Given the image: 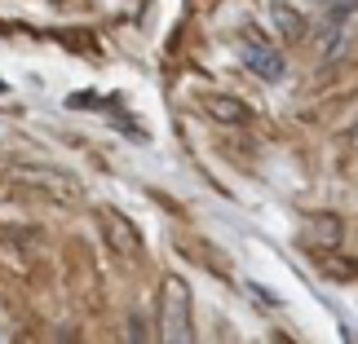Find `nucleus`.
<instances>
[{"label":"nucleus","instance_id":"f257e3e1","mask_svg":"<svg viewBox=\"0 0 358 344\" xmlns=\"http://www.w3.org/2000/svg\"><path fill=\"white\" fill-rule=\"evenodd\" d=\"M159 344H195V313H190V287L169 274L159 300Z\"/></svg>","mask_w":358,"mask_h":344},{"label":"nucleus","instance_id":"f03ea898","mask_svg":"<svg viewBox=\"0 0 358 344\" xmlns=\"http://www.w3.org/2000/svg\"><path fill=\"white\" fill-rule=\"evenodd\" d=\"M98 225H102V243L111 247V256L115 260H124V265H137L142 260V230H137L124 212H115V208H102L98 212Z\"/></svg>","mask_w":358,"mask_h":344},{"label":"nucleus","instance_id":"7ed1b4c3","mask_svg":"<svg viewBox=\"0 0 358 344\" xmlns=\"http://www.w3.org/2000/svg\"><path fill=\"white\" fill-rule=\"evenodd\" d=\"M9 181H18L27 190H40V195H49V199H76L80 195V181H71V177H62V172H53V168H27V163H18V168H9L5 172Z\"/></svg>","mask_w":358,"mask_h":344},{"label":"nucleus","instance_id":"20e7f679","mask_svg":"<svg viewBox=\"0 0 358 344\" xmlns=\"http://www.w3.org/2000/svg\"><path fill=\"white\" fill-rule=\"evenodd\" d=\"M173 247H177V256H182V260H190V265L208 269V274H217V278H230V256L217 243H208V239H199V234H186L182 230L173 239Z\"/></svg>","mask_w":358,"mask_h":344},{"label":"nucleus","instance_id":"39448f33","mask_svg":"<svg viewBox=\"0 0 358 344\" xmlns=\"http://www.w3.org/2000/svg\"><path fill=\"white\" fill-rule=\"evenodd\" d=\"M199 106H203V115H208V119L226 124V128H243V124H252V111H248L239 98H230V93H203Z\"/></svg>","mask_w":358,"mask_h":344},{"label":"nucleus","instance_id":"423d86ee","mask_svg":"<svg viewBox=\"0 0 358 344\" xmlns=\"http://www.w3.org/2000/svg\"><path fill=\"white\" fill-rule=\"evenodd\" d=\"M341 239H345V225H341V216H336V212H319V216H310V234H306V243H310V247H323V252H332V247H341Z\"/></svg>","mask_w":358,"mask_h":344},{"label":"nucleus","instance_id":"0eeeda50","mask_svg":"<svg viewBox=\"0 0 358 344\" xmlns=\"http://www.w3.org/2000/svg\"><path fill=\"white\" fill-rule=\"evenodd\" d=\"M248 66L261 75V80H279L283 75V58L266 45H248Z\"/></svg>","mask_w":358,"mask_h":344},{"label":"nucleus","instance_id":"6e6552de","mask_svg":"<svg viewBox=\"0 0 358 344\" xmlns=\"http://www.w3.org/2000/svg\"><path fill=\"white\" fill-rule=\"evenodd\" d=\"M274 22H279V31H283L287 40H301V31H306L301 13H296V9H287V5H274Z\"/></svg>","mask_w":358,"mask_h":344},{"label":"nucleus","instance_id":"1a4fd4ad","mask_svg":"<svg viewBox=\"0 0 358 344\" xmlns=\"http://www.w3.org/2000/svg\"><path fill=\"white\" fill-rule=\"evenodd\" d=\"M350 155L358 159V124H354V128H350Z\"/></svg>","mask_w":358,"mask_h":344},{"label":"nucleus","instance_id":"9d476101","mask_svg":"<svg viewBox=\"0 0 358 344\" xmlns=\"http://www.w3.org/2000/svg\"><path fill=\"white\" fill-rule=\"evenodd\" d=\"M274 344H292V340H283V336H279V340H274Z\"/></svg>","mask_w":358,"mask_h":344}]
</instances>
